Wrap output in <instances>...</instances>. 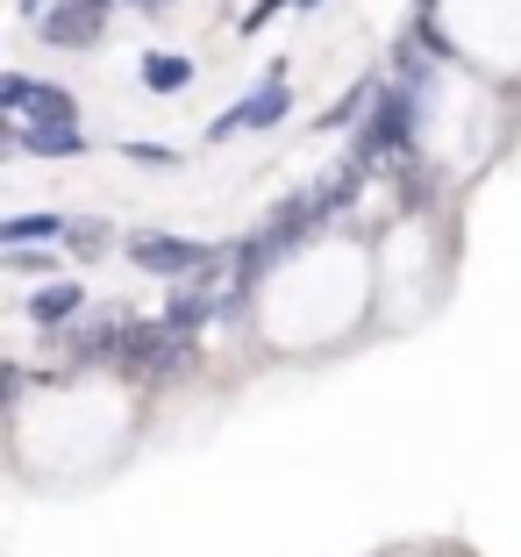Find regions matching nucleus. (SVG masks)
<instances>
[{"label": "nucleus", "instance_id": "1", "mask_svg": "<svg viewBox=\"0 0 521 557\" xmlns=\"http://www.w3.org/2000/svg\"><path fill=\"white\" fill-rule=\"evenodd\" d=\"M0 108L22 122H58V129H79V108H72L65 86H36V79H0Z\"/></svg>", "mask_w": 521, "mask_h": 557}, {"label": "nucleus", "instance_id": "2", "mask_svg": "<svg viewBox=\"0 0 521 557\" xmlns=\"http://www.w3.org/2000/svg\"><path fill=\"white\" fill-rule=\"evenodd\" d=\"M264 122H286V65H272V72H264V86H258L250 100L222 108V115L208 122V136L222 144V136H236V129H264Z\"/></svg>", "mask_w": 521, "mask_h": 557}, {"label": "nucleus", "instance_id": "3", "mask_svg": "<svg viewBox=\"0 0 521 557\" xmlns=\"http://www.w3.org/2000/svg\"><path fill=\"white\" fill-rule=\"evenodd\" d=\"M129 264H136V272L179 278V272H208L214 250L208 244H186V236H136V244H129Z\"/></svg>", "mask_w": 521, "mask_h": 557}, {"label": "nucleus", "instance_id": "4", "mask_svg": "<svg viewBox=\"0 0 521 557\" xmlns=\"http://www.w3.org/2000/svg\"><path fill=\"white\" fill-rule=\"evenodd\" d=\"M414 115H422V94H408V86H393V94L379 100L372 129L358 136V150H364V158H379V150H400V144L414 136Z\"/></svg>", "mask_w": 521, "mask_h": 557}, {"label": "nucleus", "instance_id": "5", "mask_svg": "<svg viewBox=\"0 0 521 557\" xmlns=\"http://www.w3.org/2000/svg\"><path fill=\"white\" fill-rule=\"evenodd\" d=\"M8 150H29V158H79L86 150V136L79 129H58V122H15V129H8Z\"/></svg>", "mask_w": 521, "mask_h": 557}, {"label": "nucleus", "instance_id": "6", "mask_svg": "<svg viewBox=\"0 0 521 557\" xmlns=\"http://www.w3.org/2000/svg\"><path fill=\"white\" fill-rule=\"evenodd\" d=\"M44 36L65 44V50H86V44H100V15L86 8V0H58V8L44 15Z\"/></svg>", "mask_w": 521, "mask_h": 557}, {"label": "nucleus", "instance_id": "7", "mask_svg": "<svg viewBox=\"0 0 521 557\" xmlns=\"http://www.w3.org/2000/svg\"><path fill=\"white\" fill-rule=\"evenodd\" d=\"M144 86H150V94H186V86H194V65L172 58V50H150V58H144Z\"/></svg>", "mask_w": 521, "mask_h": 557}, {"label": "nucleus", "instance_id": "8", "mask_svg": "<svg viewBox=\"0 0 521 557\" xmlns=\"http://www.w3.org/2000/svg\"><path fill=\"white\" fill-rule=\"evenodd\" d=\"M79 286H72V278H58V286H44V294L29 300V322H72V314H79Z\"/></svg>", "mask_w": 521, "mask_h": 557}, {"label": "nucleus", "instance_id": "9", "mask_svg": "<svg viewBox=\"0 0 521 557\" xmlns=\"http://www.w3.org/2000/svg\"><path fill=\"white\" fill-rule=\"evenodd\" d=\"M36 236H72L65 214H8L0 222V244H36Z\"/></svg>", "mask_w": 521, "mask_h": 557}, {"label": "nucleus", "instance_id": "10", "mask_svg": "<svg viewBox=\"0 0 521 557\" xmlns=\"http://www.w3.org/2000/svg\"><path fill=\"white\" fill-rule=\"evenodd\" d=\"M364 94H372V86H358V94H350V100H336V108H328V115H322V129H343V122L358 115V100H364Z\"/></svg>", "mask_w": 521, "mask_h": 557}, {"label": "nucleus", "instance_id": "11", "mask_svg": "<svg viewBox=\"0 0 521 557\" xmlns=\"http://www.w3.org/2000/svg\"><path fill=\"white\" fill-rule=\"evenodd\" d=\"M100 236H108V230H100V222H72V250H86V258H94V250H100Z\"/></svg>", "mask_w": 521, "mask_h": 557}, {"label": "nucleus", "instance_id": "12", "mask_svg": "<svg viewBox=\"0 0 521 557\" xmlns=\"http://www.w3.org/2000/svg\"><path fill=\"white\" fill-rule=\"evenodd\" d=\"M86 8H94V15H100V8H108V0H86Z\"/></svg>", "mask_w": 521, "mask_h": 557}, {"label": "nucleus", "instance_id": "13", "mask_svg": "<svg viewBox=\"0 0 521 557\" xmlns=\"http://www.w3.org/2000/svg\"><path fill=\"white\" fill-rule=\"evenodd\" d=\"M144 8H164V0H144Z\"/></svg>", "mask_w": 521, "mask_h": 557}]
</instances>
